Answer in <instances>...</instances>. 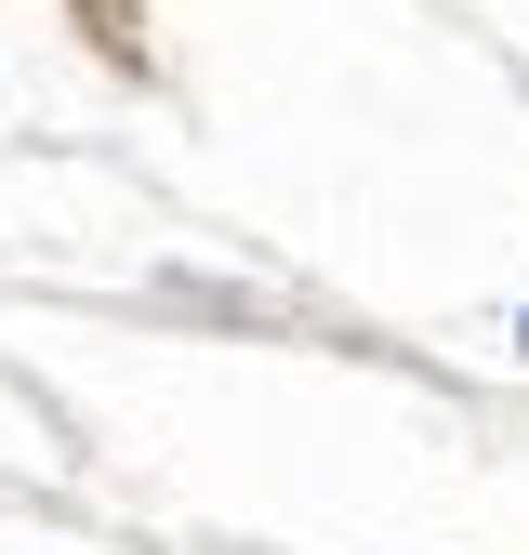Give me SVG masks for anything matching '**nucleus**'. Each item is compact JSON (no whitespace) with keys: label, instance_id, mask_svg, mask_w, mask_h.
Returning <instances> with one entry per match:
<instances>
[{"label":"nucleus","instance_id":"nucleus-1","mask_svg":"<svg viewBox=\"0 0 529 555\" xmlns=\"http://www.w3.org/2000/svg\"><path fill=\"white\" fill-rule=\"evenodd\" d=\"M93 14H106V40H132V14H119V0H93Z\"/></svg>","mask_w":529,"mask_h":555}]
</instances>
